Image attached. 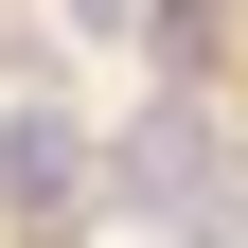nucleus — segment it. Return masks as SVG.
I'll use <instances>...</instances> for the list:
<instances>
[{"label": "nucleus", "mask_w": 248, "mask_h": 248, "mask_svg": "<svg viewBox=\"0 0 248 248\" xmlns=\"http://www.w3.org/2000/svg\"><path fill=\"white\" fill-rule=\"evenodd\" d=\"M124 18H142V0H71V36H124Z\"/></svg>", "instance_id": "20e7f679"}, {"label": "nucleus", "mask_w": 248, "mask_h": 248, "mask_svg": "<svg viewBox=\"0 0 248 248\" xmlns=\"http://www.w3.org/2000/svg\"><path fill=\"white\" fill-rule=\"evenodd\" d=\"M89 213H107V160H89V124L53 107V89H18V107H0V231H18V248H71Z\"/></svg>", "instance_id": "f03ea898"}, {"label": "nucleus", "mask_w": 248, "mask_h": 248, "mask_svg": "<svg viewBox=\"0 0 248 248\" xmlns=\"http://www.w3.org/2000/svg\"><path fill=\"white\" fill-rule=\"evenodd\" d=\"M107 195L142 213V231H177V248H231V213H248V160H231V124H213L195 89H160V107L124 124Z\"/></svg>", "instance_id": "f257e3e1"}, {"label": "nucleus", "mask_w": 248, "mask_h": 248, "mask_svg": "<svg viewBox=\"0 0 248 248\" xmlns=\"http://www.w3.org/2000/svg\"><path fill=\"white\" fill-rule=\"evenodd\" d=\"M142 36H160V71H177V89H195V71H213V53H231V18H213V0H142Z\"/></svg>", "instance_id": "7ed1b4c3"}]
</instances>
